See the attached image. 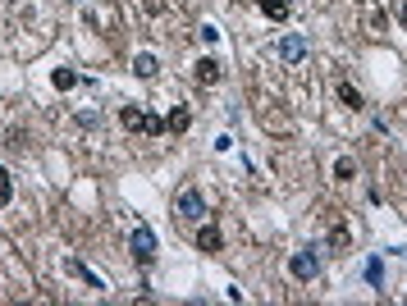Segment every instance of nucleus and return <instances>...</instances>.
Returning <instances> with one entry per match:
<instances>
[{
  "mask_svg": "<svg viewBox=\"0 0 407 306\" xmlns=\"http://www.w3.org/2000/svg\"><path fill=\"white\" fill-rule=\"evenodd\" d=\"M119 124H124L128 133H147V137H160V133H165V119L147 114L142 105H124V110H119Z\"/></svg>",
  "mask_w": 407,
  "mask_h": 306,
  "instance_id": "1",
  "label": "nucleus"
},
{
  "mask_svg": "<svg viewBox=\"0 0 407 306\" xmlns=\"http://www.w3.org/2000/svg\"><path fill=\"white\" fill-rule=\"evenodd\" d=\"M288 274H293L297 284H311L320 274V256H316V247H302V252H293V261H288Z\"/></svg>",
  "mask_w": 407,
  "mask_h": 306,
  "instance_id": "2",
  "label": "nucleus"
},
{
  "mask_svg": "<svg viewBox=\"0 0 407 306\" xmlns=\"http://www.w3.org/2000/svg\"><path fill=\"white\" fill-rule=\"evenodd\" d=\"M174 215L178 219H206V197H201V187H183V192H178Z\"/></svg>",
  "mask_w": 407,
  "mask_h": 306,
  "instance_id": "3",
  "label": "nucleus"
},
{
  "mask_svg": "<svg viewBox=\"0 0 407 306\" xmlns=\"http://www.w3.org/2000/svg\"><path fill=\"white\" fill-rule=\"evenodd\" d=\"M128 247H133V256H138V265H151L156 261V233L147 229V224H138V229H133Z\"/></svg>",
  "mask_w": 407,
  "mask_h": 306,
  "instance_id": "4",
  "label": "nucleus"
},
{
  "mask_svg": "<svg viewBox=\"0 0 407 306\" xmlns=\"http://www.w3.org/2000/svg\"><path fill=\"white\" fill-rule=\"evenodd\" d=\"M192 78H197V83H206V87H215V83L224 78V65L206 55V60H197V65H192Z\"/></svg>",
  "mask_w": 407,
  "mask_h": 306,
  "instance_id": "5",
  "label": "nucleus"
},
{
  "mask_svg": "<svg viewBox=\"0 0 407 306\" xmlns=\"http://www.w3.org/2000/svg\"><path fill=\"white\" fill-rule=\"evenodd\" d=\"M302 55H307V42H302V37H284V42H279V60H284V65H302Z\"/></svg>",
  "mask_w": 407,
  "mask_h": 306,
  "instance_id": "6",
  "label": "nucleus"
},
{
  "mask_svg": "<svg viewBox=\"0 0 407 306\" xmlns=\"http://www.w3.org/2000/svg\"><path fill=\"white\" fill-rule=\"evenodd\" d=\"M220 247H224V233H220V229H215V224H206V229H201V233H197V252H206V256H215V252H220Z\"/></svg>",
  "mask_w": 407,
  "mask_h": 306,
  "instance_id": "7",
  "label": "nucleus"
},
{
  "mask_svg": "<svg viewBox=\"0 0 407 306\" xmlns=\"http://www.w3.org/2000/svg\"><path fill=\"white\" fill-rule=\"evenodd\" d=\"M65 270H69V274H78V279H83V284H88V288H97V293H101V288H106V279H101L97 270H88V265H83V261H65Z\"/></svg>",
  "mask_w": 407,
  "mask_h": 306,
  "instance_id": "8",
  "label": "nucleus"
},
{
  "mask_svg": "<svg viewBox=\"0 0 407 306\" xmlns=\"http://www.w3.org/2000/svg\"><path fill=\"white\" fill-rule=\"evenodd\" d=\"M133 74H138V78H156V74H160V60H156L151 51L133 55Z\"/></svg>",
  "mask_w": 407,
  "mask_h": 306,
  "instance_id": "9",
  "label": "nucleus"
},
{
  "mask_svg": "<svg viewBox=\"0 0 407 306\" xmlns=\"http://www.w3.org/2000/svg\"><path fill=\"white\" fill-rule=\"evenodd\" d=\"M188 128H192V114H188L183 105H174L169 110V119H165V133H188Z\"/></svg>",
  "mask_w": 407,
  "mask_h": 306,
  "instance_id": "10",
  "label": "nucleus"
},
{
  "mask_svg": "<svg viewBox=\"0 0 407 306\" xmlns=\"http://www.w3.org/2000/svg\"><path fill=\"white\" fill-rule=\"evenodd\" d=\"M256 5H261V14L270 23H284L288 19V0H256Z\"/></svg>",
  "mask_w": 407,
  "mask_h": 306,
  "instance_id": "11",
  "label": "nucleus"
},
{
  "mask_svg": "<svg viewBox=\"0 0 407 306\" xmlns=\"http://www.w3.org/2000/svg\"><path fill=\"white\" fill-rule=\"evenodd\" d=\"M51 83H56V92H74L83 78H78L74 69H56V74H51Z\"/></svg>",
  "mask_w": 407,
  "mask_h": 306,
  "instance_id": "12",
  "label": "nucleus"
},
{
  "mask_svg": "<svg viewBox=\"0 0 407 306\" xmlns=\"http://www.w3.org/2000/svg\"><path fill=\"white\" fill-rule=\"evenodd\" d=\"M348 242H352V229L339 219V224L330 229V247H334V252H348Z\"/></svg>",
  "mask_w": 407,
  "mask_h": 306,
  "instance_id": "13",
  "label": "nucleus"
},
{
  "mask_svg": "<svg viewBox=\"0 0 407 306\" xmlns=\"http://www.w3.org/2000/svg\"><path fill=\"white\" fill-rule=\"evenodd\" d=\"M334 178H339V183H352V178H357V164H352V155H339V160H334Z\"/></svg>",
  "mask_w": 407,
  "mask_h": 306,
  "instance_id": "14",
  "label": "nucleus"
},
{
  "mask_svg": "<svg viewBox=\"0 0 407 306\" xmlns=\"http://www.w3.org/2000/svg\"><path fill=\"white\" fill-rule=\"evenodd\" d=\"M339 101H343L348 110H362V105H366V101H362V92L352 87V83H339Z\"/></svg>",
  "mask_w": 407,
  "mask_h": 306,
  "instance_id": "15",
  "label": "nucleus"
},
{
  "mask_svg": "<svg viewBox=\"0 0 407 306\" xmlns=\"http://www.w3.org/2000/svg\"><path fill=\"white\" fill-rule=\"evenodd\" d=\"M366 284H371V288L385 284V261H380V256H375V261H366Z\"/></svg>",
  "mask_w": 407,
  "mask_h": 306,
  "instance_id": "16",
  "label": "nucleus"
},
{
  "mask_svg": "<svg viewBox=\"0 0 407 306\" xmlns=\"http://www.w3.org/2000/svg\"><path fill=\"white\" fill-rule=\"evenodd\" d=\"M14 201V178H10V169L0 164V206H10Z\"/></svg>",
  "mask_w": 407,
  "mask_h": 306,
  "instance_id": "17",
  "label": "nucleus"
},
{
  "mask_svg": "<svg viewBox=\"0 0 407 306\" xmlns=\"http://www.w3.org/2000/svg\"><path fill=\"white\" fill-rule=\"evenodd\" d=\"M78 128H101V110H83L78 114Z\"/></svg>",
  "mask_w": 407,
  "mask_h": 306,
  "instance_id": "18",
  "label": "nucleus"
},
{
  "mask_svg": "<svg viewBox=\"0 0 407 306\" xmlns=\"http://www.w3.org/2000/svg\"><path fill=\"white\" fill-rule=\"evenodd\" d=\"M197 37H201V42H220V28H215V23H201Z\"/></svg>",
  "mask_w": 407,
  "mask_h": 306,
  "instance_id": "19",
  "label": "nucleus"
},
{
  "mask_svg": "<svg viewBox=\"0 0 407 306\" xmlns=\"http://www.w3.org/2000/svg\"><path fill=\"white\" fill-rule=\"evenodd\" d=\"M398 14H403V19H407V5H403V10H398Z\"/></svg>",
  "mask_w": 407,
  "mask_h": 306,
  "instance_id": "20",
  "label": "nucleus"
}]
</instances>
